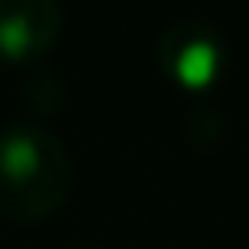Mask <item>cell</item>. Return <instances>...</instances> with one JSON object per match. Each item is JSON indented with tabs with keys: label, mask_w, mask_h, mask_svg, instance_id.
I'll list each match as a JSON object with an SVG mask.
<instances>
[{
	"label": "cell",
	"mask_w": 249,
	"mask_h": 249,
	"mask_svg": "<svg viewBox=\"0 0 249 249\" xmlns=\"http://www.w3.org/2000/svg\"><path fill=\"white\" fill-rule=\"evenodd\" d=\"M72 249H101V246H72Z\"/></svg>",
	"instance_id": "obj_4"
},
{
	"label": "cell",
	"mask_w": 249,
	"mask_h": 249,
	"mask_svg": "<svg viewBox=\"0 0 249 249\" xmlns=\"http://www.w3.org/2000/svg\"><path fill=\"white\" fill-rule=\"evenodd\" d=\"M156 65L174 87L188 94H206L224 76V36L202 18H177L162 29L156 44Z\"/></svg>",
	"instance_id": "obj_2"
},
{
	"label": "cell",
	"mask_w": 249,
	"mask_h": 249,
	"mask_svg": "<svg viewBox=\"0 0 249 249\" xmlns=\"http://www.w3.org/2000/svg\"><path fill=\"white\" fill-rule=\"evenodd\" d=\"M62 0H0V62L36 65L62 40Z\"/></svg>",
	"instance_id": "obj_3"
},
{
	"label": "cell",
	"mask_w": 249,
	"mask_h": 249,
	"mask_svg": "<svg viewBox=\"0 0 249 249\" xmlns=\"http://www.w3.org/2000/svg\"><path fill=\"white\" fill-rule=\"evenodd\" d=\"M72 188V159L62 137L40 123L0 130V217L11 224H44Z\"/></svg>",
	"instance_id": "obj_1"
}]
</instances>
